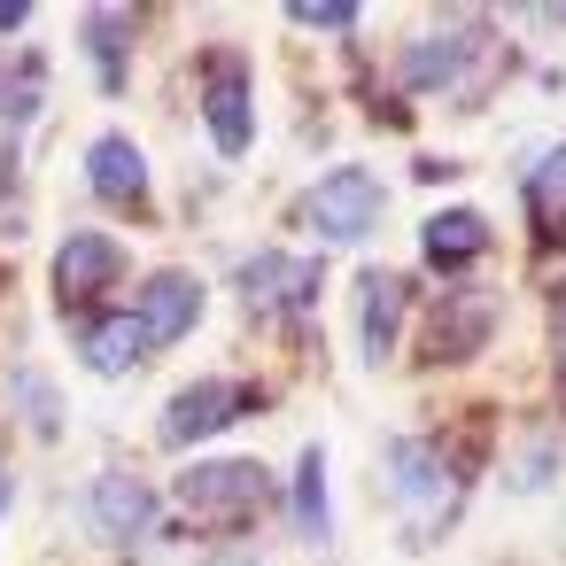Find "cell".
Segmentation results:
<instances>
[{"instance_id":"obj_1","label":"cell","mask_w":566,"mask_h":566,"mask_svg":"<svg viewBox=\"0 0 566 566\" xmlns=\"http://www.w3.org/2000/svg\"><path fill=\"white\" fill-rule=\"evenodd\" d=\"M496 63H504L496 32H489L481 17H458V24L411 40V55H403V86L442 94V102H481V86L496 78Z\"/></svg>"},{"instance_id":"obj_2","label":"cell","mask_w":566,"mask_h":566,"mask_svg":"<svg viewBox=\"0 0 566 566\" xmlns=\"http://www.w3.org/2000/svg\"><path fill=\"white\" fill-rule=\"evenodd\" d=\"M171 496H179V512H195L210 527H241L272 504V473L256 458H210V465H187L171 481Z\"/></svg>"},{"instance_id":"obj_3","label":"cell","mask_w":566,"mask_h":566,"mask_svg":"<svg viewBox=\"0 0 566 566\" xmlns=\"http://www.w3.org/2000/svg\"><path fill=\"white\" fill-rule=\"evenodd\" d=\"M388 496H396V512L411 520V535H434V527L458 512V473L442 465L434 442L403 434V442H388Z\"/></svg>"},{"instance_id":"obj_4","label":"cell","mask_w":566,"mask_h":566,"mask_svg":"<svg viewBox=\"0 0 566 566\" xmlns=\"http://www.w3.org/2000/svg\"><path fill=\"white\" fill-rule=\"evenodd\" d=\"M380 210H388V195H380V179H373L365 164H342V171H326V179L303 195V226H311L318 241H334V249L365 241V233L380 226Z\"/></svg>"},{"instance_id":"obj_5","label":"cell","mask_w":566,"mask_h":566,"mask_svg":"<svg viewBox=\"0 0 566 566\" xmlns=\"http://www.w3.org/2000/svg\"><path fill=\"white\" fill-rule=\"evenodd\" d=\"M202 125H210V148L218 156H249L256 109H249V63L241 55H218L210 63V78H202Z\"/></svg>"},{"instance_id":"obj_6","label":"cell","mask_w":566,"mask_h":566,"mask_svg":"<svg viewBox=\"0 0 566 566\" xmlns=\"http://www.w3.org/2000/svg\"><path fill=\"white\" fill-rule=\"evenodd\" d=\"M241 411H249V388H241V380H195V388H179V396L164 403V427H156V434H164L171 450H195L202 434L233 427Z\"/></svg>"},{"instance_id":"obj_7","label":"cell","mask_w":566,"mask_h":566,"mask_svg":"<svg viewBox=\"0 0 566 566\" xmlns=\"http://www.w3.org/2000/svg\"><path fill=\"white\" fill-rule=\"evenodd\" d=\"M241 295L256 311H311L318 303V256H287V249H264L241 264Z\"/></svg>"},{"instance_id":"obj_8","label":"cell","mask_w":566,"mask_h":566,"mask_svg":"<svg viewBox=\"0 0 566 566\" xmlns=\"http://www.w3.org/2000/svg\"><path fill=\"white\" fill-rule=\"evenodd\" d=\"M148 520H156V489H148V481H133V473H102V481L86 489V527H94L102 543H140Z\"/></svg>"},{"instance_id":"obj_9","label":"cell","mask_w":566,"mask_h":566,"mask_svg":"<svg viewBox=\"0 0 566 566\" xmlns=\"http://www.w3.org/2000/svg\"><path fill=\"white\" fill-rule=\"evenodd\" d=\"M117 272H125V249H117L109 233H71V241L55 249V295H63V303L102 295Z\"/></svg>"},{"instance_id":"obj_10","label":"cell","mask_w":566,"mask_h":566,"mask_svg":"<svg viewBox=\"0 0 566 566\" xmlns=\"http://www.w3.org/2000/svg\"><path fill=\"white\" fill-rule=\"evenodd\" d=\"M202 318V280L195 272H148V295H140V326H148V349L179 342L187 326Z\"/></svg>"},{"instance_id":"obj_11","label":"cell","mask_w":566,"mask_h":566,"mask_svg":"<svg viewBox=\"0 0 566 566\" xmlns=\"http://www.w3.org/2000/svg\"><path fill=\"white\" fill-rule=\"evenodd\" d=\"M403 303L411 287L396 272H365L357 280V326H365V365H388L396 357V334H403Z\"/></svg>"},{"instance_id":"obj_12","label":"cell","mask_w":566,"mask_h":566,"mask_svg":"<svg viewBox=\"0 0 566 566\" xmlns=\"http://www.w3.org/2000/svg\"><path fill=\"white\" fill-rule=\"evenodd\" d=\"M78 357L102 373V380H125L140 357H148V326L140 311H109V318H86L78 326Z\"/></svg>"},{"instance_id":"obj_13","label":"cell","mask_w":566,"mask_h":566,"mask_svg":"<svg viewBox=\"0 0 566 566\" xmlns=\"http://www.w3.org/2000/svg\"><path fill=\"white\" fill-rule=\"evenodd\" d=\"M86 187L102 195V202H148V156L125 140V133H102L94 148H86Z\"/></svg>"},{"instance_id":"obj_14","label":"cell","mask_w":566,"mask_h":566,"mask_svg":"<svg viewBox=\"0 0 566 566\" xmlns=\"http://www.w3.org/2000/svg\"><path fill=\"white\" fill-rule=\"evenodd\" d=\"M527 218H535L543 241L566 233V140L535 156V171H527Z\"/></svg>"},{"instance_id":"obj_15","label":"cell","mask_w":566,"mask_h":566,"mask_svg":"<svg viewBox=\"0 0 566 566\" xmlns=\"http://www.w3.org/2000/svg\"><path fill=\"white\" fill-rule=\"evenodd\" d=\"M489 249V218L481 210H442L427 218V264H473Z\"/></svg>"},{"instance_id":"obj_16","label":"cell","mask_w":566,"mask_h":566,"mask_svg":"<svg viewBox=\"0 0 566 566\" xmlns=\"http://www.w3.org/2000/svg\"><path fill=\"white\" fill-rule=\"evenodd\" d=\"M295 527H303V543H326V535H334V504H326V450H303V458H295Z\"/></svg>"},{"instance_id":"obj_17","label":"cell","mask_w":566,"mask_h":566,"mask_svg":"<svg viewBox=\"0 0 566 566\" xmlns=\"http://www.w3.org/2000/svg\"><path fill=\"white\" fill-rule=\"evenodd\" d=\"M48 94V63L24 48V55H0V125H24Z\"/></svg>"},{"instance_id":"obj_18","label":"cell","mask_w":566,"mask_h":566,"mask_svg":"<svg viewBox=\"0 0 566 566\" xmlns=\"http://www.w3.org/2000/svg\"><path fill=\"white\" fill-rule=\"evenodd\" d=\"M133 24H140L133 9H94L86 17V48H94V71H102L109 94L125 86V40H133Z\"/></svg>"},{"instance_id":"obj_19","label":"cell","mask_w":566,"mask_h":566,"mask_svg":"<svg viewBox=\"0 0 566 566\" xmlns=\"http://www.w3.org/2000/svg\"><path fill=\"white\" fill-rule=\"evenodd\" d=\"M9 396H17V411H32V427H40V434H48V442H55V434H63V403H55V388H48V380H40V373H32V365H24V373H17V380H9Z\"/></svg>"},{"instance_id":"obj_20","label":"cell","mask_w":566,"mask_h":566,"mask_svg":"<svg viewBox=\"0 0 566 566\" xmlns=\"http://www.w3.org/2000/svg\"><path fill=\"white\" fill-rule=\"evenodd\" d=\"M287 17H295L303 32H349V24H357V9H287Z\"/></svg>"},{"instance_id":"obj_21","label":"cell","mask_w":566,"mask_h":566,"mask_svg":"<svg viewBox=\"0 0 566 566\" xmlns=\"http://www.w3.org/2000/svg\"><path fill=\"white\" fill-rule=\"evenodd\" d=\"M32 24V9H0V32H24Z\"/></svg>"},{"instance_id":"obj_22","label":"cell","mask_w":566,"mask_h":566,"mask_svg":"<svg viewBox=\"0 0 566 566\" xmlns=\"http://www.w3.org/2000/svg\"><path fill=\"white\" fill-rule=\"evenodd\" d=\"M551 303H558V357H566V280H558V295H551Z\"/></svg>"},{"instance_id":"obj_23","label":"cell","mask_w":566,"mask_h":566,"mask_svg":"<svg viewBox=\"0 0 566 566\" xmlns=\"http://www.w3.org/2000/svg\"><path fill=\"white\" fill-rule=\"evenodd\" d=\"M9 496H17V489H9V465H0V520H9Z\"/></svg>"},{"instance_id":"obj_24","label":"cell","mask_w":566,"mask_h":566,"mask_svg":"<svg viewBox=\"0 0 566 566\" xmlns=\"http://www.w3.org/2000/svg\"><path fill=\"white\" fill-rule=\"evenodd\" d=\"M226 566H249V558H226Z\"/></svg>"}]
</instances>
